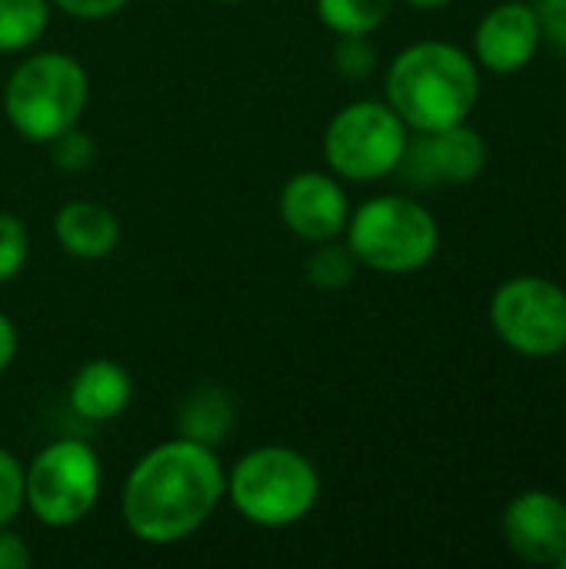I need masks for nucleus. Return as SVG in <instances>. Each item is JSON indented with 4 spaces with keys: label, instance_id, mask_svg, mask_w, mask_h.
Here are the masks:
<instances>
[{
    "label": "nucleus",
    "instance_id": "5",
    "mask_svg": "<svg viewBox=\"0 0 566 569\" xmlns=\"http://www.w3.org/2000/svg\"><path fill=\"white\" fill-rule=\"evenodd\" d=\"M347 247L360 267L384 277H407L434 263L440 250L437 217L414 197H370L347 220Z\"/></svg>",
    "mask_w": 566,
    "mask_h": 569
},
{
    "label": "nucleus",
    "instance_id": "27",
    "mask_svg": "<svg viewBox=\"0 0 566 569\" xmlns=\"http://www.w3.org/2000/svg\"><path fill=\"white\" fill-rule=\"evenodd\" d=\"M404 3L414 7V10H440V7H447L454 0H404Z\"/></svg>",
    "mask_w": 566,
    "mask_h": 569
},
{
    "label": "nucleus",
    "instance_id": "26",
    "mask_svg": "<svg viewBox=\"0 0 566 569\" xmlns=\"http://www.w3.org/2000/svg\"><path fill=\"white\" fill-rule=\"evenodd\" d=\"M20 353V333H17V323L0 310V373H7L13 367Z\"/></svg>",
    "mask_w": 566,
    "mask_h": 569
},
{
    "label": "nucleus",
    "instance_id": "12",
    "mask_svg": "<svg viewBox=\"0 0 566 569\" xmlns=\"http://www.w3.org/2000/svg\"><path fill=\"white\" fill-rule=\"evenodd\" d=\"M544 30L537 7L507 0L490 7L474 33V60L490 73H520L540 50Z\"/></svg>",
    "mask_w": 566,
    "mask_h": 569
},
{
    "label": "nucleus",
    "instance_id": "6",
    "mask_svg": "<svg viewBox=\"0 0 566 569\" xmlns=\"http://www.w3.org/2000/svg\"><path fill=\"white\" fill-rule=\"evenodd\" d=\"M103 493L100 453L77 437H60L23 463V497L30 517L47 530H70L83 523Z\"/></svg>",
    "mask_w": 566,
    "mask_h": 569
},
{
    "label": "nucleus",
    "instance_id": "2",
    "mask_svg": "<svg viewBox=\"0 0 566 569\" xmlns=\"http://www.w3.org/2000/svg\"><path fill=\"white\" fill-rule=\"evenodd\" d=\"M384 90L414 133H430L470 120L480 100V67L457 43L420 40L390 60Z\"/></svg>",
    "mask_w": 566,
    "mask_h": 569
},
{
    "label": "nucleus",
    "instance_id": "19",
    "mask_svg": "<svg viewBox=\"0 0 566 569\" xmlns=\"http://www.w3.org/2000/svg\"><path fill=\"white\" fill-rule=\"evenodd\" d=\"M30 260V230L17 213L0 210V283L23 273Z\"/></svg>",
    "mask_w": 566,
    "mask_h": 569
},
{
    "label": "nucleus",
    "instance_id": "4",
    "mask_svg": "<svg viewBox=\"0 0 566 569\" xmlns=\"http://www.w3.org/2000/svg\"><path fill=\"white\" fill-rule=\"evenodd\" d=\"M90 103L87 67L63 50L23 57L3 87V117L27 143H50L80 123Z\"/></svg>",
    "mask_w": 566,
    "mask_h": 569
},
{
    "label": "nucleus",
    "instance_id": "14",
    "mask_svg": "<svg viewBox=\"0 0 566 569\" xmlns=\"http://www.w3.org/2000/svg\"><path fill=\"white\" fill-rule=\"evenodd\" d=\"M53 237L73 260H107L120 247V220L97 200H70L53 217Z\"/></svg>",
    "mask_w": 566,
    "mask_h": 569
},
{
    "label": "nucleus",
    "instance_id": "11",
    "mask_svg": "<svg viewBox=\"0 0 566 569\" xmlns=\"http://www.w3.org/2000/svg\"><path fill=\"white\" fill-rule=\"evenodd\" d=\"M504 537L514 557L557 567L566 557V503L550 490H524L504 510Z\"/></svg>",
    "mask_w": 566,
    "mask_h": 569
},
{
    "label": "nucleus",
    "instance_id": "24",
    "mask_svg": "<svg viewBox=\"0 0 566 569\" xmlns=\"http://www.w3.org/2000/svg\"><path fill=\"white\" fill-rule=\"evenodd\" d=\"M537 17L544 37L566 53V0H537Z\"/></svg>",
    "mask_w": 566,
    "mask_h": 569
},
{
    "label": "nucleus",
    "instance_id": "7",
    "mask_svg": "<svg viewBox=\"0 0 566 569\" xmlns=\"http://www.w3.org/2000/svg\"><path fill=\"white\" fill-rule=\"evenodd\" d=\"M410 127L387 100H354L324 130L327 170L350 183H377L400 170Z\"/></svg>",
    "mask_w": 566,
    "mask_h": 569
},
{
    "label": "nucleus",
    "instance_id": "9",
    "mask_svg": "<svg viewBox=\"0 0 566 569\" xmlns=\"http://www.w3.org/2000/svg\"><path fill=\"white\" fill-rule=\"evenodd\" d=\"M487 143L470 123L410 137L400 170L417 187H460L484 173Z\"/></svg>",
    "mask_w": 566,
    "mask_h": 569
},
{
    "label": "nucleus",
    "instance_id": "1",
    "mask_svg": "<svg viewBox=\"0 0 566 569\" xmlns=\"http://www.w3.org/2000/svg\"><path fill=\"white\" fill-rule=\"evenodd\" d=\"M227 500L217 447L173 437L150 447L120 487V517L147 547H173L200 533Z\"/></svg>",
    "mask_w": 566,
    "mask_h": 569
},
{
    "label": "nucleus",
    "instance_id": "20",
    "mask_svg": "<svg viewBox=\"0 0 566 569\" xmlns=\"http://www.w3.org/2000/svg\"><path fill=\"white\" fill-rule=\"evenodd\" d=\"M23 510V460L13 450L0 447V527H10Z\"/></svg>",
    "mask_w": 566,
    "mask_h": 569
},
{
    "label": "nucleus",
    "instance_id": "23",
    "mask_svg": "<svg viewBox=\"0 0 566 569\" xmlns=\"http://www.w3.org/2000/svg\"><path fill=\"white\" fill-rule=\"evenodd\" d=\"M60 13H67V17H73V20H87V23H93V20H110V17H117L120 10H127L130 7V0H50Z\"/></svg>",
    "mask_w": 566,
    "mask_h": 569
},
{
    "label": "nucleus",
    "instance_id": "13",
    "mask_svg": "<svg viewBox=\"0 0 566 569\" xmlns=\"http://www.w3.org/2000/svg\"><path fill=\"white\" fill-rule=\"evenodd\" d=\"M67 403L80 420L90 423H110L117 417H123L133 403V377L127 373V367H120L110 357H97L87 360L67 390Z\"/></svg>",
    "mask_w": 566,
    "mask_h": 569
},
{
    "label": "nucleus",
    "instance_id": "17",
    "mask_svg": "<svg viewBox=\"0 0 566 569\" xmlns=\"http://www.w3.org/2000/svg\"><path fill=\"white\" fill-rule=\"evenodd\" d=\"M50 0H0V53H27L50 27Z\"/></svg>",
    "mask_w": 566,
    "mask_h": 569
},
{
    "label": "nucleus",
    "instance_id": "28",
    "mask_svg": "<svg viewBox=\"0 0 566 569\" xmlns=\"http://www.w3.org/2000/svg\"><path fill=\"white\" fill-rule=\"evenodd\" d=\"M217 3H244V0H217Z\"/></svg>",
    "mask_w": 566,
    "mask_h": 569
},
{
    "label": "nucleus",
    "instance_id": "8",
    "mask_svg": "<svg viewBox=\"0 0 566 569\" xmlns=\"http://www.w3.org/2000/svg\"><path fill=\"white\" fill-rule=\"evenodd\" d=\"M487 313L494 333L520 357L550 360L566 350V290L547 277L524 273L504 280Z\"/></svg>",
    "mask_w": 566,
    "mask_h": 569
},
{
    "label": "nucleus",
    "instance_id": "22",
    "mask_svg": "<svg viewBox=\"0 0 566 569\" xmlns=\"http://www.w3.org/2000/svg\"><path fill=\"white\" fill-rule=\"evenodd\" d=\"M334 67L347 80H367L377 70V50L367 37H340L334 50Z\"/></svg>",
    "mask_w": 566,
    "mask_h": 569
},
{
    "label": "nucleus",
    "instance_id": "29",
    "mask_svg": "<svg viewBox=\"0 0 566 569\" xmlns=\"http://www.w3.org/2000/svg\"><path fill=\"white\" fill-rule=\"evenodd\" d=\"M557 567H560V569H566V557H564V560H560V563H557Z\"/></svg>",
    "mask_w": 566,
    "mask_h": 569
},
{
    "label": "nucleus",
    "instance_id": "15",
    "mask_svg": "<svg viewBox=\"0 0 566 569\" xmlns=\"http://www.w3.org/2000/svg\"><path fill=\"white\" fill-rule=\"evenodd\" d=\"M234 420L237 413H234L230 393L217 383H203L183 397L180 413H177V433L207 447H220L230 437Z\"/></svg>",
    "mask_w": 566,
    "mask_h": 569
},
{
    "label": "nucleus",
    "instance_id": "3",
    "mask_svg": "<svg viewBox=\"0 0 566 569\" xmlns=\"http://www.w3.org/2000/svg\"><path fill=\"white\" fill-rule=\"evenodd\" d=\"M320 493L317 463L294 447H254L227 470V503L260 530L297 527L314 513Z\"/></svg>",
    "mask_w": 566,
    "mask_h": 569
},
{
    "label": "nucleus",
    "instance_id": "18",
    "mask_svg": "<svg viewBox=\"0 0 566 569\" xmlns=\"http://www.w3.org/2000/svg\"><path fill=\"white\" fill-rule=\"evenodd\" d=\"M357 257L350 253L347 243H337V240H324L317 243V250L307 257V280L310 287L317 290H344L354 277H357Z\"/></svg>",
    "mask_w": 566,
    "mask_h": 569
},
{
    "label": "nucleus",
    "instance_id": "25",
    "mask_svg": "<svg viewBox=\"0 0 566 569\" xmlns=\"http://www.w3.org/2000/svg\"><path fill=\"white\" fill-rule=\"evenodd\" d=\"M33 563L30 547L10 527H0V569H27Z\"/></svg>",
    "mask_w": 566,
    "mask_h": 569
},
{
    "label": "nucleus",
    "instance_id": "16",
    "mask_svg": "<svg viewBox=\"0 0 566 569\" xmlns=\"http://www.w3.org/2000/svg\"><path fill=\"white\" fill-rule=\"evenodd\" d=\"M314 7L330 33L370 37L390 20L397 0H314Z\"/></svg>",
    "mask_w": 566,
    "mask_h": 569
},
{
    "label": "nucleus",
    "instance_id": "21",
    "mask_svg": "<svg viewBox=\"0 0 566 569\" xmlns=\"http://www.w3.org/2000/svg\"><path fill=\"white\" fill-rule=\"evenodd\" d=\"M50 147V160L57 170L63 173H87L93 167V157H97V147H93V137L70 127L67 133H60L57 140L47 143Z\"/></svg>",
    "mask_w": 566,
    "mask_h": 569
},
{
    "label": "nucleus",
    "instance_id": "10",
    "mask_svg": "<svg viewBox=\"0 0 566 569\" xmlns=\"http://www.w3.org/2000/svg\"><path fill=\"white\" fill-rule=\"evenodd\" d=\"M280 220L294 237L307 243L337 240L350 220V197L344 180L324 170L294 173L280 190Z\"/></svg>",
    "mask_w": 566,
    "mask_h": 569
}]
</instances>
